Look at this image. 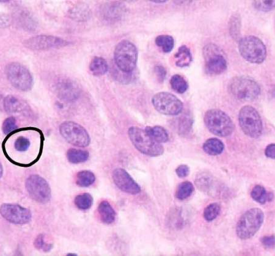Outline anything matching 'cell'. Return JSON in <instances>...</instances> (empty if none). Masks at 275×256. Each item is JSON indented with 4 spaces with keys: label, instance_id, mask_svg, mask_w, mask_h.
Segmentation results:
<instances>
[{
    "label": "cell",
    "instance_id": "obj_38",
    "mask_svg": "<svg viewBox=\"0 0 275 256\" xmlns=\"http://www.w3.org/2000/svg\"><path fill=\"white\" fill-rule=\"evenodd\" d=\"M191 118L185 117L179 120V130L181 134H187L188 132L192 129V119Z\"/></svg>",
    "mask_w": 275,
    "mask_h": 256
},
{
    "label": "cell",
    "instance_id": "obj_42",
    "mask_svg": "<svg viewBox=\"0 0 275 256\" xmlns=\"http://www.w3.org/2000/svg\"><path fill=\"white\" fill-rule=\"evenodd\" d=\"M265 154L268 158L275 159V144H271L267 146L265 150Z\"/></svg>",
    "mask_w": 275,
    "mask_h": 256
},
{
    "label": "cell",
    "instance_id": "obj_28",
    "mask_svg": "<svg viewBox=\"0 0 275 256\" xmlns=\"http://www.w3.org/2000/svg\"><path fill=\"white\" fill-rule=\"evenodd\" d=\"M251 196L254 201L261 204H264L267 201H270V198H272V196L267 193L264 187L259 185H257L252 189Z\"/></svg>",
    "mask_w": 275,
    "mask_h": 256
},
{
    "label": "cell",
    "instance_id": "obj_37",
    "mask_svg": "<svg viewBox=\"0 0 275 256\" xmlns=\"http://www.w3.org/2000/svg\"><path fill=\"white\" fill-rule=\"evenodd\" d=\"M253 6L259 11L269 12L274 9L275 1H255L253 2Z\"/></svg>",
    "mask_w": 275,
    "mask_h": 256
},
{
    "label": "cell",
    "instance_id": "obj_36",
    "mask_svg": "<svg viewBox=\"0 0 275 256\" xmlns=\"http://www.w3.org/2000/svg\"><path fill=\"white\" fill-rule=\"evenodd\" d=\"M17 128L16 119L14 117H9L4 120L2 129L4 134L9 135L16 130Z\"/></svg>",
    "mask_w": 275,
    "mask_h": 256
},
{
    "label": "cell",
    "instance_id": "obj_44",
    "mask_svg": "<svg viewBox=\"0 0 275 256\" xmlns=\"http://www.w3.org/2000/svg\"><path fill=\"white\" fill-rule=\"evenodd\" d=\"M2 174H3V168H2V164L1 162H0V179L1 178Z\"/></svg>",
    "mask_w": 275,
    "mask_h": 256
},
{
    "label": "cell",
    "instance_id": "obj_33",
    "mask_svg": "<svg viewBox=\"0 0 275 256\" xmlns=\"http://www.w3.org/2000/svg\"><path fill=\"white\" fill-rule=\"evenodd\" d=\"M34 245L37 250L45 253L50 252L53 247L45 234L39 235L34 240Z\"/></svg>",
    "mask_w": 275,
    "mask_h": 256
},
{
    "label": "cell",
    "instance_id": "obj_29",
    "mask_svg": "<svg viewBox=\"0 0 275 256\" xmlns=\"http://www.w3.org/2000/svg\"><path fill=\"white\" fill-rule=\"evenodd\" d=\"M171 87L178 93H183L187 91L188 85L185 78L180 75H173L170 80Z\"/></svg>",
    "mask_w": 275,
    "mask_h": 256
},
{
    "label": "cell",
    "instance_id": "obj_8",
    "mask_svg": "<svg viewBox=\"0 0 275 256\" xmlns=\"http://www.w3.org/2000/svg\"><path fill=\"white\" fill-rule=\"evenodd\" d=\"M7 80L12 86L21 91H30L33 86V78L25 66L19 63L7 65L5 70Z\"/></svg>",
    "mask_w": 275,
    "mask_h": 256
},
{
    "label": "cell",
    "instance_id": "obj_27",
    "mask_svg": "<svg viewBox=\"0 0 275 256\" xmlns=\"http://www.w3.org/2000/svg\"><path fill=\"white\" fill-rule=\"evenodd\" d=\"M96 181L95 175L90 171L78 172L76 176V183L80 187H88L92 186Z\"/></svg>",
    "mask_w": 275,
    "mask_h": 256
},
{
    "label": "cell",
    "instance_id": "obj_7",
    "mask_svg": "<svg viewBox=\"0 0 275 256\" xmlns=\"http://www.w3.org/2000/svg\"><path fill=\"white\" fill-rule=\"evenodd\" d=\"M239 122L242 131L248 137L258 139L263 132V124L261 116L251 106L246 105L240 109Z\"/></svg>",
    "mask_w": 275,
    "mask_h": 256
},
{
    "label": "cell",
    "instance_id": "obj_19",
    "mask_svg": "<svg viewBox=\"0 0 275 256\" xmlns=\"http://www.w3.org/2000/svg\"><path fill=\"white\" fill-rule=\"evenodd\" d=\"M98 213L101 222L110 225L115 222L116 220V211L109 202L101 201L98 207Z\"/></svg>",
    "mask_w": 275,
    "mask_h": 256
},
{
    "label": "cell",
    "instance_id": "obj_22",
    "mask_svg": "<svg viewBox=\"0 0 275 256\" xmlns=\"http://www.w3.org/2000/svg\"><path fill=\"white\" fill-rule=\"evenodd\" d=\"M203 150L209 156H219L224 152L225 146L221 140L215 138L208 139L203 144Z\"/></svg>",
    "mask_w": 275,
    "mask_h": 256
},
{
    "label": "cell",
    "instance_id": "obj_23",
    "mask_svg": "<svg viewBox=\"0 0 275 256\" xmlns=\"http://www.w3.org/2000/svg\"><path fill=\"white\" fill-rule=\"evenodd\" d=\"M145 131L151 139L158 143H165L169 140V135L167 130L162 127H147Z\"/></svg>",
    "mask_w": 275,
    "mask_h": 256
},
{
    "label": "cell",
    "instance_id": "obj_26",
    "mask_svg": "<svg viewBox=\"0 0 275 256\" xmlns=\"http://www.w3.org/2000/svg\"><path fill=\"white\" fill-rule=\"evenodd\" d=\"M155 43L163 52L168 53L174 48L175 39L172 36L160 35L155 38Z\"/></svg>",
    "mask_w": 275,
    "mask_h": 256
},
{
    "label": "cell",
    "instance_id": "obj_34",
    "mask_svg": "<svg viewBox=\"0 0 275 256\" xmlns=\"http://www.w3.org/2000/svg\"><path fill=\"white\" fill-rule=\"evenodd\" d=\"M221 208L219 204L212 203L209 204L205 209L204 218L208 222L214 221L219 215Z\"/></svg>",
    "mask_w": 275,
    "mask_h": 256
},
{
    "label": "cell",
    "instance_id": "obj_21",
    "mask_svg": "<svg viewBox=\"0 0 275 256\" xmlns=\"http://www.w3.org/2000/svg\"><path fill=\"white\" fill-rule=\"evenodd\" d=\"M175 64L177 67H187L192 63V55L190 49L187 46L180 47L175 55Z\"/></svg>",
    "mask_w": 275,
    "mask_h": 256
},
{
    "label": "cell",
    "instance_id": "obj_41",
    "mask_svg": "<svg viewBox=\"0 0 275 256\" xmlns=\"http://www.w3.org/2000/svg\"><path fill=\"white\" fill-rule=\"evenodd\" d=\"M261 242L265 247L273 248L275 247V236L266 235L261 238Z\"/></svg>",
    "mask_w": 275,
    "mask_h": 256
},
{
    "label": "cell",
    "instance_id": "obj_14",
    "mask_svg": "<svg viewBox=\"0 0 275 256\" xmlns=\"http://www.w3.org/2000/svg\"><path fill=\"white\" fill-rule=\"evenodd\" d=\"M69 44V42L59 37L39 35L27 39L24 42V46L32 50L43 51L64 47Z\"/></svg>",
    "mask_w": 275,
    "mask_h": 256
},
{
    "label": "cell",
    "instance_id": "obj_45",
    "mask_svg": "<svg viewBox=\"0 0 275 256\" xmlns=\"http://www.w3.org/2000/svg\"><path fill=\"white\" fill-rule=\"evenodd\" d=\"M153 2H155V3H163V2H166L167 1H151Z\"/></svg>",
    "mask_w": 275,
    "mask_h": 256
},
{
    "label": "cell",
    "instance_id": "obj_39",
    "mask_svg": "<svg viewBox=\"0 0 275 256\" xmlns=\"http://www.w3.org/2000/svg\"><path fill=\"white\" fill-rule=\"evenodd\" d=\"M154 73L157 80L160 83H163L167 77V70L163 66L157 65L154 68Z\"/></svg>",
    "mask_w": 275,
    "mask_h": 256
},
{
    "label": "cell",
    "instance_id": "obj_3",
    "mask_svg": "<svg viewBox=\"0 0 275 256\" xmlns=\"http://www.w3.org/2000/svg\"><path fill=\"white\" fill-rule=\"evenodd\" d=\"M204 120L208 130L216 136L227 137L234 132V123L229 116L222 110H208L205 113Z\"/></svg>",
    "mask_w": 275,
    "mask_h": 256
},
{
    "label": "cell",
    "instance_id": "obj_10",
    "mask_svg": "<svg viewBox=\"0 0 275 256\" xmlns=\"http://www.w3.org/2000/svg\"><path fill=\"white\" fill-rule=\"evenodd\" d=\"M205 70L210 75H220L226 70L227 63L224 53L219 47L209 44L203 49Z\"/></svg>",
    "mask_w": 275,
    "mask_h": 256
},
{
    "label": "cell",
    "instance_id": "obj_6",
    "mask_svg": "<svg viewBox=\"0 0 275 256\" xmlns=\"http://www.w3.org/2000/svg\"><path fill=\"white\" fill-rule=\"evenodd\" d=\"M128 135L136 149L146 156L158 157L162 156L164 152L162 145L151 139L145 130L140 128L130 127Z\"/></svg>",
    "mask_w": 275,
    "mask_h": 256
},
{
    "label": "cell",
    "instance_id": "obj_17",
    "mask_svg": "<svg viewBox=\"0 0 275 256\" xmlns=\"http://www.w3.org/2000/svg\"><path fill=\"white\" fill-rule=\"evenodd\" d=\"M126 12L125 6L121 2H108L104 4L100 11V17L103 21L114 23L121 21Z\"/></svg>",
    "mask_w": 275,
    "mask_h": 256
},
{
    "label": "cell",
    "instance_id": "obj_12",
    "mask_svg": "<svg viewBox=\"0 0 275 256\" xmlns=\"http://www.w3.org/2000/svg\"><path fill=\"white\" fill-rule=\"evenodd\" d=\"M27 192L37 203L46 204L50 201L51 192L48 182L39 175H31L26 180Z\"/></svg>",
    "mask_w": 275,
    "mask_h": 256
},
{
    "label": "cell",
    "instance_id": "obj_5",
    "mask_svg": "<svg viewBox=\"0 0 275 256\" xmlns=\"http://www.w3.org/2000/svg\"><path fill=\"white\" fill-rule=\"evenodd\" d=\"M114 58L119 70L124 73L130 74L137 67V48L129 41H121L116 47Z\"/></svg>",
    "mask_w": 275,
    "mask_h": 256
},
{
    "label": "cell",
    "instance_id": "obj_24",
    "mask_svg": "<svg viewBox=\"0 0 275 256\" xmlns=\"http://www.w3.org/2000/svg\"><path fill=\"white\" fill-rule=\"evenodd\" d=\"M90 70L92 74L95 76L105 75L108 70V65L105 59L95 56L90 63Z\"/></svg>",
    "mask_w": 275,
    "mask_h": 256
},
{
    "label": "cell",
    "instance_id": "obj_15",
    "mask_svg": "<svg viewBox=\"0 0 275 256\" xmlns=\"http://www.w3.org/2000/svg\"><path fill=\"white\" fill-rule=\"evenodd\" d=\"M53 86L58 97L66 102H73L77 99L80 95L78 86L69 78H56L54 80Z\"/></svg>",
    "mask_w": 275,
    "mask_h": 256
},
{
    "label": "cell",
    "instance_id": "obj_4",
    "mask_svg": "<svg viewBox=\"0 0 275 256\" xmlns=\"http://www.w3.org/2000/svg\"><path fill=\"white\" fill-rule=\"evenodd\" d=\"M238 48L240 55L248 62L261 64L266 60V46L257 37L247 36L240 39Z\"/></svg>",
    "mask_w": 275,
    "mask_h": 256
},
{
    "label": "cell",
    "instance_id": "obj_13",
    "mask_svg": "<svg viewBox=\"0 0 275 256\" xmlns=\"http://www.w3.org/2000/svg\"><path fill=\"white\" fill-rule=\"evenodd\" d=\"M0 214L5 220L14 225H26L30 222L32 218L31 211L18 204H2L0 207Z\"/></svg>",
    "mask_w": 275,
    "mask_h": 256
},
{
    "label": "cell",
    "instance_id": "obj_40",
    "mask_svg": "<svg viewBox=\"0 0 275 256\" xmlns=\"http://www.w3.org/2000/svg\"><path fill=\"white\" fill-rule=\"evenodd\" d=\"M175 172L180 178H184L190 174V168L186 164H181L175 169Z\"/></svg>",
    "mask_w": 275,
    "mask_h": 256
},
{
    "label": "cell",
    "instance_id": "obj_20",
    "mask_svg": "<svg viewBox=\"0 0 275 256\" xmlns=\"http://www.w3.org/2000/svg\"><path fill=\"white\" fill-rule=\"evenodd\" d=\"M69 17L76 22H86L91 17L90 7L85 3H79L74 6L69 12Z\"/></svg>",
    "mask_w": 275,
    "mask_h": 256
},
{
    "label": "cell",
    "instance_id": "obj_46",
    "mask_svg": "<svg viewBox=\"0 0 275 256\" xmlns=\"http://www.w3.org/2000/svg\"><path fill=\"white\" fill-rule=\"evenodd\" d=\"M68 256H76V254H73V253H69Z\"/></svg>",
    "mask_w": 275,
    "mask_h": 256
},
{
    "label": "cell",
    "instance_id": "obj_31",
    "mask_svg": "<svg viewBox=\"0 0 275 256\" xmlns=\"http://www.w3.org/2000/svg\"><path fill=\"white\" fill-rule=\"evenodd\" d=\"M194 190V186L190 182H183L178 186L175 197L179 200H185L192 195Z\"/></svg>",
    "mask_w": 275,
    "mask_h": 256
},
{
    "label": "cell",
    "instance_id": "obj_1",
    "mask_svg": "<svg viewBox=\"0 0 275 256\" xmlns=\"http://www.w3.org/2000/svg\"><path fill=\"white\" fill-rule=\"evenodd\" d=\"M230 94L238 100L251 102L261 94V88L253 78L239 76L230 80L228 85Z\"/></svg>",
    "mask_w": 275,
    "mask_h": 256
},
{
    "label": "cell",
    "instance_id": "obj_32",
    "mask_svg": "<svg viewBox=\"0 0 275 256\" xmlns=\"http://www.w3.org/2000/svg\"><path fill=\"white\" fill-rule=\"evenodd\" d=\"M74 203L80 210H87L93 206V198L89 193L80 194L75 197Z\"/></svg>",
    "mask_w": 275,
    "mask_h": 256
},
{
    "label": "cell",
    "instance_id": "obj_30",
    "mask_svg": "<svg viewBox=\"0 0 275 256\" xmlns=\"http://www.w3.org/2000/svg\"><path fill=\"white\" fill-rule=\"evenodd\" d=\"M241 20L239 15L234 14L230 17L229 21V33L235 41H239L241 35Z\"/></svg>",
    "mask_w": 275,
    "mask_h": 256
},
{
    "label": "cell",
    "instance_id": "obj_43",
    "mask_svg": "<svg viewBox=\"0 0 275 256\" xmlns=\"http://www.w3.org/2000/svg\"><path fill=\"white\" fill-rule=\"evenodd\" d=\"M10 24V19L6 15L0 14V28H5L9 26Z\"/></svg>",
    "mask_w": 275,
    "mask_h": 256
},
{
    "label": "cell",
    "instance_id": "obj_9",
    "mask_svg": "<svg viewBox=\"0 0 275 256\" xmlns=\"http://www.w3.org/2000/svg\"><path fill=\"white\" fill-rule=\"evenodd\" d=\"M59 132L69 143L76 147H86L90 145L91 138L81 125L73 121H65L59 126Z\"/></svg>",
    "mask_w": 275,
    "mask_h": 256
},
{
    "label": "cell",
    "instance_id": "obj_11",
    "mask_svg": "<svg viewBox=\"0 0 275 256\" xmlns=\"http://www.w3.org/2000/svg\"><path fill=\"white\" fill-rule=\"evenodd\" d=\"M152 103L158 112L167 116L179 115L183 108L182 101L176 96L167 92L156 93L152 98Z\"/></svg>",
    "mask_w": 275,
    "mask_h": 256
},
{
    "label": "cell",
    "instance_id": "obj_18",
    "mask_svg": "<svg viewBox=\"0 0 275 256\" xmlns=\"http://www.w3.org/2000/svg\"><path fill=\"white\" fill-rule=\"evenodd\" d=\"M3 107L7 113L11 114L21 113L24 115H29L31 112L30 107L28 103L21 98L12 95H7L4 98Z\"/></svg>",
    "mask_w": 275,
    "mask_h": 256
},
{
    "label": "cell",
    "instance_id": "obj_16",
    "mask_svg": "<svg viewBox=\"0 0 275 256\" xmlns=\"http://www.w3.org/2000/svg\"><path fill=\"white\" fill-rule=\"evenodd\" d=\"M112 178L116 186L121 191L130 194L140 193L141 187L132 177L123 168H117L113 171Z\"/></svg>",
    "mask_w": 275,
    "mask_h": 256
},
{
    "label": "cell",
    "instance_id": "obj_25",
    "mask_svg": "<svg viewBox=\"0 0 275 256\" xmlns=\"http://www.w3.org/2000/svg\"><path fill=\"white\" fill-rule=\"evenodd\" d=\"M90 154L84 150L70 149L67 153V158L73 164L82 163L88 161Z\"/></svg>",
    "mask_w": 275,
    "mask_h": 256
},
{
    "label": "cell",
    "instance_id": "obj_35",
    "mask_svg": "<svg viewBox=\"0 0 275 256\" xmlns=\"http://www.w3.org/2000/svg\"><path fill=\"white\" fill-rule=\"evenodd\" d=\"M30 144V141L28 138L19 137L15 140L14 146L17 152H24L28 151Z\"/></svg>",
    "mask_w": 275,
    "mask_h": 256
},
{
    "label": "cell",
    "instance_id": "obj_2",
    "mask_svg": "<svg viewBox=\"0 0 275 256\" xmlns=\"http://www.w3.org/2000/svg\"><path fill=\"white\" fill-rule=\"evenodd\" d=\"M264 221L263 211L253 208L243 214L236 226V233L241 240H249L256 234Z\"/></svg>",
    "mask_w": 275,
    "mask_h": 256
}]
</instances>
